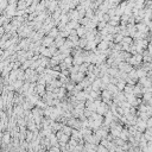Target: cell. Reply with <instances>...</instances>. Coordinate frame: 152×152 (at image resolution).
Instances as JSON below:
<instances>
[{
  "mask_svg": "<svg viewBox=\"0 0 152 152\" xmlns=\"http://www.w3.org/2000/svg\"><path fill=\"white\" fill-rule=\"evenodd\" d=\"M109 110V106L108 105H106L105 102H102V101H101V104L96 107V110H95V113L96 114H99V115H105L107 112Z\"/></svg>",
  "mask_w": 152,
  "mask_h": 152,
  "instance_id": "1",
  "label": "cell"
},
{
  "mask_svg": "<svg viewBox=\"0 0 152 152\" xmlns=\"http://www.w3.org/2000/svg\"><path fill=\"white\" fill-rule=\"evenodd\" d=\"M52 43H54V38L49 37V36H44V37H43V39H42V45H43L44 48L50 46Z\"/></svg>",
  "mask_w": 152,
  "mask_h": 152,
  "instance_id": "2",
  "label": "cell"
},
{
  "mask_svg": "<svg viewBox=\"0 0 152 152\" xmlns=\"http://www.w3.org/2000/svg\"><path fill=\"white\" fill-rule=\"evenodd\" d=\"M82 63H85L83 62V57H82V54L81 55H77V56H74L73 57V65H81Z\"/></svg>",
  "mask_w": 152,
  "mask_h": 152,
  "instance_id": "3",
  "label": "cell"
},
{
  "mask_svg": "<svg viewBox=\"0 0 152 152\" xmlns=\"http://www.w3.org/2000/svg\"><path fill=\"white\" fill-rule=\"evenodd\" d=\"M86 33H87V29L85 26H81L80 25L78 29H76V35H77L78 38H83L86 36Z\"/></svg>",
  "mask_w": 152,
  "mask_h": 152,
  "instance_id": "4",
  "label": "cell"
},
{
  "mask_svg": "<svg viewBox=\"0 0 152 152\" xmlns=\"http://www.w3.org/2000/svg\"><path fill=\"white\" fill-rule=\"evenodd\" d=\"M48 12L49 13H52L58 7V1H49V4H48Z\"/></svg>",
  "mask_w": 152,
  "mask_h": 152,
  "instance_id": "5",
  "label": "cell"
},
{
  "mask_svg": "<svg viewBox=\"0 0 152 152\" xmlns=\"http://www.w3.org/2000/svg\"><path fill=\"white\" fill-rule=\"evenodd\" d=\"M64 42H65V39L62 38V37H59V36H57V37L54 39V44L56 45V48H61V46L64 44Z\"/></svg>",
  "mask_w": 152,
  "mask_h": 152,
  "instance_id": "6",
  "label": "cell"
},
{
  "mask_svg": "<svg viewBox=\"0 0 152 152\" xmlns=\"http://www.w3.org/2000/svg\"><path fill=\"white\" fill-rule=\"evenodd\" d=\"M23 85H24V81H19V80H16L14 82L12 83V86H13V89L16 90V92H19V90H20V88L23 87Z\"/></svg>",
  "mask_w": 152,
  "mask_h": 152,
  "instance_id": "7",
  "label": "cell"
},
{
  "mask_svg": "<svg viewBox=\"0 0 152 152\" xmlns=\"http://www.w3.org/2000/svg\"><path fill=\"white\" fill-rule=\"evenodd\" d=\"M10 140H11V134H10L8 132H6L5 134H3V137H1V143L3 144L7 145L10 143Z\"/></svg>",
  "mask_w": 152,
  "mask_h": 152,
  "instance_id": "8",
  "label": "cell"
},
{
  "mask_svg": "<svg viewBox=\"0 0 152 152\" xmlns=\"http://www.w3.org/2000/svg\"><path fill=\"white\" fill-rule=\"evenodd\" d=\"M88 63H82L81 65H78V73H81V74H85L86 75V73H87V69H88Z\"/></svg>",
  "mask_w": 152,
  "mask_h": 152,
  "instance_id": "9",
  "label": "cell"
},
{
  "mask_svg": "<svg viewBox=\"0 0 152 152\" xmlns=\"http://www.w3.org/2000/svg\"><path fill=\"white\" fill-rule=\"evenodd\" d=\"M125 86H126V82H124V81H120V80H118V82L115 85V87H117V89L119 90V92H123Z\"/></svg>",
  "mask_w": 152,
  "mask_h": 152,
  "instance_id": "10",
  "label": "cell"
},
{
  "mask_svg": "<svg viewBox=\"0 0 152 152\" xmlns=\"http://www.w3.org/2000/svg\"><path fill=\"white\" fill-rule=\"evenodd\" d=\"M48 36L55 39V38L58 36V30H57V27H54V29H51V30H50V31H49V33H48Z\"/></svg>",
  "mask_w": 152,
  "mask_h": 152,
  "instance_id": "11",
  "label": "cell"
},
{
  "mask_svg": "<svg viewBox=\"0 0 152 152\" xmlns=\"http://www.w3.org/2000/svg\"><path fill=\"white\" fill-rule=\"evenodd\" d=\"M120 43H121V44H126V45H131V44L133 43V39L131 38V37H124L123 40H121Z\"/></svg>",
  "mask_w": 152,
  "mask_h": 152,
  "instance_id": "12",
  "label": "cell"
},
{
  "mask_svg": "<svg viewBox=\"0 0 152 152\" xmlns=\"http://www.w3.org/2000/svg\"><path fill=\"white\" fill-rule=\"evenodd\" d=\"M85 17H87L88 19H92V18L94 17V11H93L92 8H87V10H86V16H85Z\"/></svg>",
  "mask_w": 152,
  "mask_h": 152,
  "instance_id": "13",
  "label": "cell"
},
{
  "mask_svg": "<svg viewBox=\"0 0 152 152\" xmlns=\"http://www.w3.org/2000/svg\"><path fill=\"white\" fill-rule=\"evenodd\" d=\"M7 5H8V3L7 1H5V0H1V1H0V11H5L6 10V7H7Z\"/></svg>",
  "mask_w": 152,
  "mask_h": 152,
  "instance_id": "14",
  "label": "cell"
},
{
  "mask_svg": "<svg viewBox=\"0 0 152 152\" xmlns=\"http://www.w3.org/2000/svg\"><path fill=\"white\" fill-rule=\"evenodd\" d=\"M106 26H107V23H105V22H99V23H97V25H96V27L99 29V31H101V30H104Z\"/></svg>",
  "mask_w": 152,
  "mask_h": 152,
  "instance_id": "15",
  "label": "cell"
},
{
  "mask_svg": "<svg viewBox=\"0 0 152 152\" xmlns=\"http://www.w3.org/2000/svg\"><path fill=\"white\" fill-rule=\"evenodd\" d=\"M96 152H109L106 147L104 146H101V145H97V149H96Z\"/></svg>",
  "mask_w": 152,
  "mask_h": 152,
  "instance_id": "16",
  "label": "cell"
},
{
  "mask_svg": "<svg viewBox=\"0 0 152 152\" xmlns=\"http://www.w3.org/2000/svg\"><path fill=\"white\" fill-rule=\"evenodd\" d=\"M4 35H5V30H4L3 26H0V38H1Z\"/></svg>",
  "mask_w": 152,
  "mask_h": 152,
  "instance_id": "17",
  "label": "cell"
}]
</instances>
